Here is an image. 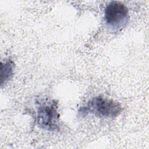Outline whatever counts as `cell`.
Listing matches in <instances>:
<instances>
[{
	"mask_svg": "<svg viewBox=\"0 0 149 149\" xmlns=\"http://www.w3.org/2000/svg\"><path fill=\"white\" fill-rule=\"evenodd\" d=\"M122 110V106L119 102L99 95L94 97L81 106L78 112L83 117L93 114L99 118H113L118 116Z\"/></svg>",
	"mask_w": 149,
	"mask_h": 149,
	"instance_id": "1",
	"label": "cell"
},
{
	"mask_svg": "<svg viewBox=\"0 0 149 149\" xmlns=\"http://www.w3.org/2000/svg\"><path fill=\"white\" fill-rule=\"evenodd\" d=\"M36 104V122L38 126L45 130H58L59 114L58 102L54 100H45L38 101Z\"/></svg>",
	"mask_w": 149,
	"mask_h": 149,
	"instance_id": "2",
	"label": "cell"
},
{
	"mask_svg": "<svg viewBox=\"0 0 149 149\" xmlns=\"http://www.w3.org/2000/svg\"><path fill=\"white\" fill-rule=\"evenodd\" d=\"M104 18L108 27L112 31H118L124 28L129 18L128 9L123 3L112 1L105 8Z\"/></svg>",
	"mask_w": 149,
	"mask_h": 149,
	"instance_id": "3",
	"label": "cell"
},
{
	"mask_svg": "<svg viewBox=\"0 0 149 149\" xmlns=\"http://www.w3.org/2000/svg\"><path fill=\"white\" fill-rule=\"evenodd\" d=\"M15 63L11 59H8L2 61L1 63V85L5 83L11 79L13 74Z\"/></svg>",
	"mask_w": 149,
	"mask_h": 149,
	"instance_id": "4",
	"label": "cell"
}]
</instances>
